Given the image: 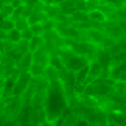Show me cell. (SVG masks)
Segmentation results:
<instances>
[{
	"label": "cell",
	"mask_w": 126,
	"mask_h": 126,
	"mask_svg": "<svg viewBox=\"0 0 126 126\" xmlns=\"http://www.w3.org/2000/svg\"><path fill=\"white\" fill-rule=\"evenodd\" d=\"M101 2H103V0H86V13H90V11L98 9Z\"/></svg>",
	"instance_id": "9"
},
{
	"label": "cell",
	"mask_w": 126,
	"mask_h": 126,
	"mask_svg": "<svg viewBox=\"0 0 126 126\" xmlns=\"http://www.w3.org/2000/svg\"><path fill=\"white\" fill-rule=\"evenodd\" d=\"M104 2L108 3L109 6H112L114 9H118V8L125 6V0H104Z\"/></svg>",
	"instance_id": "13"
},
{
	"label": "cell",
	"mask_w": 126,
	"mask_h": 126,
	"mask_svg": "<svg viewBox=\"0 0 126 126\" xmlns=\"http://www.w3.org/2000/svg\"><path fill=\"white\" fill-rule=\"evenodd\" d=\"M6 41L13 42L14 45H16L19 41H22V33L19 31V30H16V28H13L11 31H8V33H6Z\"/></svg>",
	"instance_id": "7"
},
{
	"label": "cell",
	"mask_w": 126,
	"mask_h": 126,
	"mask_svg": "<svg viewBox=\"0 0 126 126\" xmlns=\"http://www.w3.org/2000/svg\"><path fill=\"white\" fill-rule=\"evenodd\" d=\"M33 62L34 64H39L42 67H47L48 64H50V53H48V50L45 47H41L39 50L33 51Z\"/></svg>",
	"instance_id": "2"
},
{
	"label": "cell",
	"mask_w": 126,
	"mask_h": 126,
	"mask_svg": "<svg viewBox=\"0 0 126 126\" xmlns=\"http://www.w3.org/2000/svg\"><path fill=\"white\" fill-rule=\"evenodd\" d=\"M31 64H33V55L31 53H25V55L19 59V62L16 64V69L19 70V73H23V72L30 70Z\"/></svg>",
	"instance_id": "3"
},
{
	"label": "cell",
	"mask_w": 126,
	"mask_h": 126,
	"mask_svg": "<svg viewBox=\"0 0 126 126\" xmlns=\"http://www.w3.org/2000/svg\"><path fill=\"white\" fill-rule=\"evenodd\" d=\"M31 37H33V33H31V30H30V27H28L27 30L22 31V39H23V41H30Z\"/></svg>",
	"instance_id": "14"
},
{
	"label": "cell",
	"mask_w": 126,
	"mask_h": 126,
	"mask_svg": "<svg viewBox=\"0 0 126 126\" xmlns=\"http://www.w3.org/2000/svg\"><path fill=\"white\" fill-rule=\"evenodd\" d=\"M117 81H118V83H125V84H126V72H123V73L118 76Z\"/></svg>",
	"instance_id": "15"
},
{
	"label": "cell",
	"mask_w": 126,
	"mask_h": 126,
	"mask_svg": "<svg viewBox=\"0 0 126 126\" xmlns=\"http://www.w3.org/2000/svg\"><path fill=\"white\" fill-rule=\"evenodd\" d=\"M45 69H47V67H42V65L33 62L31 67H30V70H28V73L31 75V78H42V76L45 75Z\"/></svg>",
	"instance_id": "6"
},
{
	"label": "cell",
	"mask_w": 126,
	"mask_h": 126,
	"mask_svg": "<svg viewBox=\"0 0 126 126\" xmlns=\"http://www.w3.org/2000/svg\"><path fill=\"white\" fill-rule=\"evenodd\" d=\"M13 22H14V28H16V30H19L20 33L30 27V25H28L27 17H19V19H16V20H13Z\"/></svg>",
	"instance_id": "8"
},
{
	"label": "cell",
	"mask_w": 126,
	"mask_h": 126,
	"mask_svg": "<svg viewBox=\"0 0 126 126\" xmlns=\"http://www.w3.org/2000/svg\"><path fill=\"white\" fill-rule=\"evenodd\" d=\"M11 14H13V6L9 3H5L2 8H0V16L2 17H11Z\"/></svg>",
	"instance_id": "12"
},
{
	"label": "cell",
	"mask_w": 126,
	"mask_h": 126,
	"mask_svg": "<svg viewBox=\"0 0 126 126\" xmlns=\"http://www.w3.org/2000/svg\"><path fill=\"white\" fill-rule=\"evenodd\" d=\"M13 0H3V3H11Z\"/></svg>",
	"instance_id": "16"
},
{
	"label": "cell",
	"mask_w": 126,
	"mask_h": 126,
	"mask_svg": "<svg viewBox=\"0 0 126 126\" xmlns=\"http://www.w3.org/2000/svg\"><path fill=\"white\" fill-rule=\"evenodd\" d=\"M14 28V22L11 20L9 17H6V19H3L2 22H0V30L2 31H5V33H8V31H11Z\"/></svg>",
	"instance_id": "10"
},
{
	"label": "cell",
	"mask_w": 126,
	"mask_h": 126,
	"mask_svg": "<svg viewBox=\"0 0 126 126\" xmlns=\"http://www.w3.org/2000/svg\"><path fill=\"white\" fill-rule=\"evenodd\" d=\"M45 19L47 17H45V13L44 11H33L27 17V20H28V25H34V23H44Z\"/></svg>",
	"instance_id": "5"
},
{
	"label": "cell",
	"mask_w": 126,
	"mask_h": 126,
	"mask_svg": "<svg viewBox=\"0 0 126 126\" xmlns=\"http://www.w3.org/2000/svg\"><path fill=\"white\" fill-rule=\"evenodd\" d=\"M87 64H89V61H87L84 56L73 55V56H72L69 61L65 62L64 65H65V69L69 70V72H72V73H76V72L81 70V69H83L84 65H87Z\"/></svg>",
	"instance_id": "1"
},
{
	"label": "cell",
	"mask_w": 126,
	"mask_h": 126,
	"mask_svg": "<svg viewBox=\"0 0 126 126\" xmlns=\"http://www.w3.org/2000/svg\"><path fill=\"white\" fill-rule=\"evenodd\" d=\"M45 45V39H44V36H33L30 41H28V48H30V53L39 50L41 47Z\"/></svg>",
	"instance_id": "4"
},
{
	"label": "cell",
	"mask_w": 126,
	"mask_h": 126,
	"mask_svg": "<svg viewBox=\"0 0 126 126\" xmlns=\"http://www.w3.org/2000/svg\"><path fill=\"white\" fill-rule=\"evenodd\" d=\"M30 30L33 33V36H44V34H45V28H44L42 23H34V25H30Z\"/></svg>",
	"instance_id": "11"
}]
</instances>
